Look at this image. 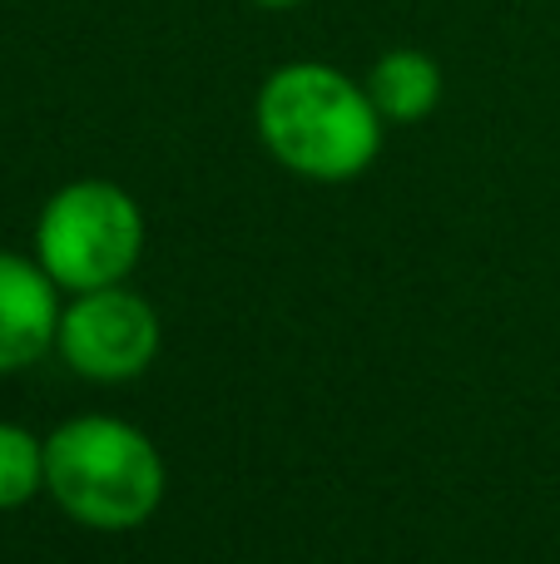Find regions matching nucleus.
<instances>
[{
  "label": "nucleus",
  "instance_id": "1",
  "mask_svg": "<svg viewBox=\"0 0 560 564\" xmlns=\"http://www.w3.org/2000/svg\"><path fill=\"white\" fill-rule=\"evenodd\" d=\"M254 124L263 149L298 178L347 184L383 154V124L367 85L323 59H293L258 89Z\"/></svg>",
  "mask_w": 560,
  "mask_h": 564
},
{
  "label": "nucleus",
  "instance_id": "2",
  "mask_svg": "<svg viewBox=\"0 0 560 564\" xmlns=\"http://www.w3.org/2000/svg\"><path fill=\"white\" fill-rule=\"evenodd\" d=\"M164 456L119 416H75L45 436V490L89 530H134L164 500Z\"/></svg>",
  "mask_w": 560,
  "mask_h": 564
},
{
  "label": "nucleus",
  "instance_id": "3",
  "mask_svg": "<svg viewBox=\"0 0 560 564\" xmlns=\"http://www.w3.org/2000/svg\"><path fill=\"white\" fill-rule=\"evenodd\" d=\"M144 253V214L134 194L109 178H75L55 188L35 224V263L60 292L115 288Z\"/></svg>",
  "mask_w": 560,
  "mask_h": 564
},
{
  "label": "nucleus",
  "instance_id": "4",
  "mask_svg": "<svg viewBox=\"0 0 560 564\" xmlns=\"http://www.w3.org/2000/svg\"><path fill=\"white\" fill-rule=\"evenodd\" d=\"M159 337H164L159 312L139 292H129L125 282H115V288L75 292L60 307L55 351L75 377L119 387V381H134L154 367Z\"/></svg>",
  "mask_w": 560,
  "mask_h": 564
},
{
  "label": "nucleus",
  "instance_id": "5",
  "mask_svg": "<svg viewBox=\"0 0 560 564\" xmlns=\"http://www.w3.org/2000/svg\"><path fill=\"white\" fill-rule=\"evenodd\" d=\"M60 288L35 258L0 248V377L25 371L55 347Z\"/></svg>",
  "mask_w": 560,
  "mask_h": 564
},
{
  "label": "nucleus",
  "instance_id": "6",
  "mask_svg": "<svg viewBox=\"0 0 560 564\" xmlns=\"http://www.w3.org/2000/svg\"><path fill=\"white\" fill-rule=\"evenodd\" d=\"M367 95L387 124H417L442 105V69L422 50H387L367 69Z\"/></svg>",
  "mask_w": 560,
  "mask_h": 564
},
{
  "label": "nucleus",
  "instance_id": "7",
  "mask_svg": "<svg viewBox=\"0 0 560 564\" xmlns=\"http://www.w3.org/2000/svg\"><path fill=\"white\" fill-rule=\"evenodd\" d=\"M40 490H45V441L15 421H0V516L30 506Z\"/></svg>",
  "mask_w": 560,
  "mask_h": 564
},
{
  "label": "nucleus",
  "instance_id": "8",
  "mask_svg": "<svg viewBox=\"0 0 560 564\" xmlns=\"http://www.w3.org/2000/svg\"><path fill=\"white\" fill-rule=\"evenodd\" d=\"M254 6H263V10H293V6H303V0H254Z\"/></svg>",
  "mask_w": 560,
  "mask_h": 564
}]
</instances>
